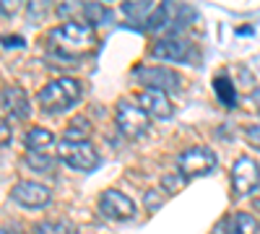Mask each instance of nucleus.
I'll return each mask as SVG.
<instances>
[{
  "instance_id": "f257e3e1",
  "label": "nucleus",
  "mask_w": 260,
  "mask_h": 234,
  "mask_svg": "<svg viewBox=\"0 0 260 234\" xmlns=\"http://www.w3.org/2000/svg\"><path fill=\"white\" fill-rule=\"evenodd\" d=\"M94 45H96L94 26L81 24V21H68V24L50 31V47L60 57H81L91 52Z\"/></svg>"
},
{
  "instance_id": "f03ea898",
  "label": "nucleus",
  "mask_w": 260,
  "mask_h": 234,
  "mask_svg": "<svg viewBox=\"0 0 260 234\" xmlns=\"http://www.w3.org/2000/svg\"><path fill=\"white\" fill-rule=\"evenodd\" d=\"M83 89H81V83L76 78H55L50 83H45V86L39 89L37 94V102H39V107L45 110V112H65V110H71L73 104L81 99Z\"/></svg>"
},
{
  "instance_id": "7ed1b4c3",
  "label": "nucleus",
  "mask_w": 260,
  "mask_h": 234,
  "mask_svg": "<svg viewBox=\"0 0 260 234\" xmlns=\"http://www.w3.org/2000/svg\"><path fill=\"white\" fill-rule=\"evenodd\" d=\"M216 164H219V156H216L211 148L206 146H192L187 151L180 154L177 159V172L180 177L185 180H192V177H203V175H211Z\"/></svg>"
},
{
  "instance_id": "20e7f679",
  "label": "nucleus",
  "mask_w": 260,
  "mask_h": 234,
  "mask_svg": "<svg viewBox=\"0 0 260 234\" xmlns=\"http://www.w3.org/2000/svg\"><path fill=\"white\" fill-rule=\"evenodd\" d=\"M57 156L78 172H91L99 164V154L89 141H62L57 146Z\"/></svg>"
},
{
  "instance_id": "39448f33",
  "label": "nucleus",
  "mask_w": 260,
  "mask_h": 234,
  "mask_svg": "<svg viewBox=\"0 0 260 234\" xmlns=\"http://www.w3.org/2000/svg\"><path fill=\"white\" fill-rule=\"evenodd\" d=\"M133 76H136V81L141 83V86H146L148 91L167 94V91H180V86H182V78L175 71L164 68V65H143Z\"/></svg>"
},
{
  "instance_id": "423d86ee",
  "label": "nucleus",
  "mask_w": 260,
  "mask_h": 234,
  "mask_svg": "<svg viewBox=\"0 0 260 234\" xmlns=\"http://www.w3.org/2000/svg\"><path fill=\"white\" fill-rule=\"evenodd\" d=\"M260 185V164L252 156H240L232 166V187L234 195H250Z\"/></svg>"
},
{
  "instance_id": "0eeeda50",
  "label": "nucleus",
  "mask_w": 260,
  "mask_h": 234,
  "mask_svg": "<svg viewBox=\"0 0 260 234\" xmlns=\"http://www.w3.org/2000/svg\"><path fill=\"white\" fill-rule=\"evenodd\" d=\"M115 120H117V130L125 138H141L148 130V115L141 107H136V104H130V102L117 104Z\"/></svg>"
},
{
  "instance_id": "6e6552de",
  "label": "nucleus",
  "mask_w": 260,
  "mask_h": 234,
  "mask_svg": "<svg viewBox=\"0 0 260 234\" xmlns=\"http://www.w3.org/2000/svg\"><path fill=\"white\" fill-rule=\"evenodd\" d=\"M99 211H102V216L112 219V221H127L136 216V203L125 193H120V190H104L99 198Z\"/></svg>"
},
{
  "instance_id": "1a4fd4ad",
  "label": "nucleus",
  "mask_w": 260,
  "mask_h": 234,
  "mask_svg": "<svg viewBox=\"0 0 260 234\" xmlns=\"http://www.w3.org/2000/svg\"><path fill=\"white\" fill-rule=\"evenodd\" d=\"M11 198L21 206H26V208H42V206H47L52 200V190L45 187V185H39V182H16L13 190H11Z\"/></svg>"
},
{
  "instance_id": "9d476101",
  "label": "nucleus",
  "mask_w": 260,
  "mask_h": 234,
  "mask_svg": "<svg viewBox=\"0 0 260 234\" xmlns=\"http://www.w3.org/2000/svg\"><path fill=\"white\" fill-rule=\"evenodd\" d=\"M190 42L182 39V37H164L159 39L154 47H151V55H154L156 60H167V62H185L190 57Z\"/></svg>"
},
{
  "instance_id": "9b49d317",
  "label": "nucleus",
  "mask_w": 260,
  "mask_h": 234,
  "mask_svg": "<svg viewBox=\"0 0 260 234\" xmlns=\"http://www.w3.org/2000/svg\"><path fill=\"white\" fill-rule=\"evenodd\" d=\"M0 102H3V107L11 112V117L16 120H26L29 112H31V104H29V94L16 86V83H8V86L0 89Z\"/></svg>"
},
{
  "instance_id": "f8f14e48",
  "label": "nucleus",
  "mask_w": 260,
  "mask_h": 234,
  "mask_svg": "<svg viewBox=\"0 0 260 234\" xmlns=\"http://www.w3.org/2000/svg\"><path fill=\"white\" fill-rule=\"evenodd\" d=\"M138 107H141L148 117H156V120H167V117H172V112H175V107H172V102H169L167 94H161V91H148V89H143V91L138 94Z\"/></svg>"
},
{
  "instance_id": "ddd939ff",
  "label": "nucleus",
  "mask_w": 260,
  "mask_h": 234,
  "mask_svg": "<svg viewBox=\"0 0 260 234\" xmlns=\"http://www.w3.org/2000/svg\"><path fill=\"white\" fill-rule=\"evenodd\" d=\"M29 154H47L50 148L55 146V136L47 130V127H31L24 138Z\"/></svg>"
},
{
  "instance_id": "4468645a",
  "label": "nucleus",
  "mask_w": 260,
  "mask_h": 234,
  "mask_svg": "<svg viewBox=\"0 0 260 234\" xmlns=\"http://www.w3.org/2000/svg\"><path fill=\"white\" fill-rule=\"evenodd\" d=\"M213 91H216V96H219V102L224 104V107L232 110L234 104H237V89L232 86V81H229L226 73H221V76L213 78Z\"/></svg>"
},
{
  "instance_id": "2eb2a0df",
  "label": "nucleus",
  "mask_w": 260,
  "mask_h": 234,
  "mask_svg": "<svg viewBox=\"0 0 260 234\" xmlns=\"http://www.w3.org/2000/svg\"><path fill=\"white\" fill-rule=\"evenodd\" d=\"M229 221H232V234H260V221L250 214H234Z\"/></svg>"
},
{
  "instance_id": "dca6fc26",
  "label": "nucleus",
  "mask_w": 260,
  "mask_h": 234,
  "mask_svg": "<svg viewBox=\"0 0 260 234\" xmlns=\"http://www.w3.org/2000/svg\"><path fill=\"white\" fill-rule=\"evenodd\" d=\"M89 130H91V122L86 117H73L65 127V141H89Z\"/></svg>"
},
{
  "instance_id": "f3484780",
  "label": "nucleus",
  "mask_w": 260,
  "mask_h": 234,
  "mask_svg": "<svg viewBox=\"0 0 260 234\" xmlns=\"http://www.w3.org/2000/svg\"><path fill=\"white\" fill-rule=\"evenodd\" d=\"M34 234H76V226L71 221H45L37 224Z\"/></svg>"
},
{
  "instance_id": "a211bd4d",
  "label": "nucleus",
  "mask_w": 260,
  "mask_h": 234,
  "mask_svg": "<svg viewBox=\"0 0 260 234\" xmlns=\"http://www.w3.org/2000/svg\"><path fill=\"white\" fill-rule=\"evenodd\" d=\"M26 164L34 169V172H52L55 156H50V154H26Z\"/></svg>"
},
{
  "instance_id": "6ab92c4d",
  "label": "nucleus",
  "mask_w": 260,
  "mask_h": 234,
  "mask_svg": "<svg viewBox=\"0 0 260 234\" xmlns=\"http://www.w3.org/2000/svg\"><path fill=\"white\" fill-rule=\"evenodd\" d=\"M81 13L86 18V24H102V21H107V8H102L99 3H83L81 6Z\"/></svg>"
},
{
  "instance_id": "aec40b11",
  "label": "nucleus",
  "mask_w": 260,
  "mask_h": 234,
  "mask_svg": "<svg viewBox=\"0 0 260 234\" xmlns=\"http://www.w3.org/2000/svg\"><path fill=\"white\" fill-rule=\"evenodd\" d=\"M182 182H185V177H175V175L164 177V187H167V193H177V190L182 187Z\"/></svg>"
},
{
  "instance_id": "412c9836",
  "label": "nucleus",
  "mask_w": 260,
  "mask_h": 234,
  "mask_svg": "<svg viewBox=\"0 0 260 234\" xmlns=\"http://www.w3.org/2000/svg\"><path fill=\"white\" fill-rule=\"evenodd\" d=\"M245 138H247V143H252L255 148H260V125H250L247 130H245Z\"/></svg>"
},
{
  "instance_id": "4be33fe9",
  "label": "nucleus",
  "mask_w": 260,
  "mask_h": 234,
  "mask_svg": "<svg viewBox=\"0 0 260 234\" xmlns=\"http://www.w3.org/2000/svg\"><path fill=\"white\" fill-rule=\"evenodd\" d=\"M6 143H11V127L3 117H0V146H6Z\"/></svg>"
},
{
  "instance_id": "5701e85b",
  "label": "nucleus",
  "mask_w": 260,
  "mask_h": 234,
  "mask_svg": "<svg viewBox=\"0 0 260 234\" xmlns=\"http://www.w3.org/2000/svg\"><path fill=\"white\" fill-rule=\"evenodd\" d=\"M146 203H148V208H154V206H159L161 200H159V198H154V193H146Z\"/></svg>"
},
{
  "instance_id": "b1692460",
  "label": "nucleus",
  "mask_w": 260,
  "mask_h": 234,
  "mask_svg": "<svg viewBox=\"0 0 260 234\" xmlns=\"http://www.w3.org/2000/svg\"><path fill=\"white\" fill-rule=\"evenodd\" d=\"M0 234H6V231H3V229H0Z\"/></svg>"
}]
</instances>
